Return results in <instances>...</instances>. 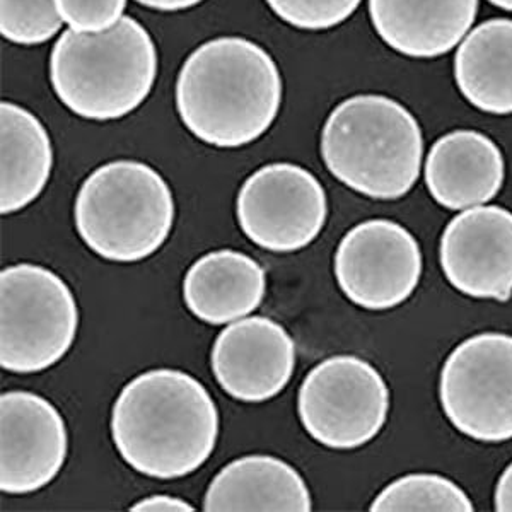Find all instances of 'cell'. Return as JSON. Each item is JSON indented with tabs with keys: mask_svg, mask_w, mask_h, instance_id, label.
Masks as SVG:
<instances>
[{
	"mask_svg": "<svg viewBox=\"0 0 512 512\" xmlns=\"http://www.w3.org/2000/svg\"><path fill=\"white\" fill-rule=\"evenodd\" d=\"M111 437L135 472L175 480L197 472L216 449L219 412L204 384L180 369H151L123 386Z\"/></svg>",
	"mask_w": 512,
	"mask_h": 512,
	"instance_id": "1",
	"label": "cell"
},
{
	"mask_svg": "<svg viewBox=\"0 0 512 512\" xmlns=\"http://www.w3.org/2000/svg\"><path fill=\"white\" fill-rule=\"evenodd\" d=\"M282 105V77L255 41L221 36L193 50L176 81V110L198 140L236 149L260 139Z\"/></svg>",
	"mask_w": 512,
	"mask_h": 512,
	"instance_id": "2",
	"label": "cell"
},
{
	"mask_svg": "<svg viewBox=\"0 0 512 512\" xmlns=\"http://www.w3.org/2000/svg\"><path fill=\"white\" fill-rule=\"evenodd\" d=\"M321 158L350 190L376 200H396L419 180L422 128L395 99L357 94L335 106L326 118Z\"/></svg>",
	"mask_w": 512,
	"mask_h": 512,
	"instance_id": "3",
	"label": "cell"
},
{
	"mask_svg": "<svg viewBox=\"0 0 512 512\" xmlns=\"http://www.w3.org/2000/svg\"><path fill=\"white\" fill-rule=\"evenodd\" d=\"M158 50L134 18L99 33L67 30L50 55V81L72 113L110 122L137 110L158 77Z\"/></svg>",
	"mask_w": 512,
	"mask_h": 512,
	"instance_id": "4",
	"label": "cell"
},
{
	"mask_svg": "<svg viewBox=\"0 0 512 512\" xmlns=\"http://www.w3.org/2000/svg\"><path fill=\"white\" fill-rule=\"evenodd\" d=\"M175 198L149 164L120 159L84 180L74 222L89 250L108 262L135 263L154 255L175 224Z\"/></svg>",
	"mask_w": 512,
	"mask_h": 512,
	"instance_id": "5",
	"label": "cell"
},
{
	"mask_svg": "<svg viewBox=\"0 0 512 512\" xmlns=\"http://www.w3.org/2000/svg\"><path fill=\"white\" fill-rule=\"evenodd\" d=\"M79 326L76 297L59 275L35 263L0 274V364L4 371H47L69 352Z\"/></svg>",
	"mask_w": 512,
	"mask_h": 512,
	"instance_id": "6",
	"label": "cell"
},
{
	"mask_svg": "<svg viewBox=\"0 0 512 512\" xmlns=\"http://www.w3.org/2000/svg\"><path fill=\"white\" fill-rule=\"evenodd\" d=\"M390 412V388L371 362L333 355L309 371L297 393L304 431L326 448L349 451L371 443Z\"/></svg>",
	"mask_w": 512,
	"mask_h": 512,
	"instance_id": "7",
	"label": "cell"
},
{
	"mask_svg": "<svg viewBox=\"0 0 512 512\" xmlns=\"http://www.w3.org/2000/svg\"><path fill=\"white\" fill-rule=\"evenodd\" d=\"M439 398L461 434L482 443L512 439V335L485 332L461 342L444 362Z\"/></svg>",
	"mask_w": 512,
	"mask_h": 512,
	"instance_id": "8",
	"label": "cell"
},
{
	"mask_svg": "<svg viewBox=\"0 0 512 512\" xmlns=\"http://www.w3.org/2000/svg\"><path fill=\"white\" fill-rule=\"evenodd\" d=\"M236 216L246 238L263 250L291 253L311 245L328 217L325 188L311 171L272 163L239 188Z\"/></svg>",
	"mask_w": 512,
	"mask_h": 512,
	"instance_id": "9",
	"label": "cell"
},
{
	"mask_svg": "<svg viewBox=\"0 0 512 512\" xmlns=\"http://www.w3.org/2000/svg\"><path fill=\"white\" fill-rule=\"evenodd\" d=\"M333 267L349 301L369 311H384L414 294L424 262L407 227L390 219H371L345 234Z\"/></svg>",
	"mask_w": 512,
	"mask_h": 512,
	"instance_id": "10",
	"label": "cell"
},
{
	"mask_svg": "<svg viewBox=\"0 0 512 512\" xmlns=\"http://www.w3.org/2000/svg\"><path fill=\"white\" fill-rule=\"evenodd\" d=\"M69 434L59 410L31 391L0 396V489L33 494L64 468Z\"/></svg>",
	"mask_w": 512,
	"mask_h": 512,
	"instance_id": "11",
	"label": "cell"
},
{
	"mask_svg": "<svg viewBox=\"0 0 512 512\" xmlns=\"http://www.w3.org/2000/svg\"><path fill=\"white\" fill-rule=\"evenodd\" d=\"M439 256L454 289L506 303L512 296V212L499 205L466 209L444 229Z\"/></svg>",
	"mask_w": 512,
	"mask_h": 512,
	"instance_id": "12",
	"label": "cell"
},
{
	"mask_svg": "<svg viewBox=\"0 0 512 512\" xmlns=\"http://www.w3.org/2000/svg\"><path fill=\"white\" fill-rule=\"evenodd\" d=\"M210 366L234 400L260 403L284 391L296 367V345L286 328L267 316H251L217 335Z\"/></svg>",
	"mask_w": 512,
	"mask_h": 512,
	"instance_id": "13",
	"label": "cell"
},
{
	"mask_svg": "<svg viewBox=\"0 0 512 512\" xmlns=\"http://www.w3.org/2000/svg\"><path fill=\"white\" fill-rule=\"evenodd\" d=\"M506 163L494 140L477 130H454L434 142L425 161V185L437 204L465 210L501 192Z\"/></svg>",
	"mask_w": 512,
	"mask_h": 512,
	"instance_id": "14",
	"label": "cell"
},
{
	"mask_svg": "<svg viewBox=\"0 0 512 512\" xmlns=\"http://www.w3.org/2000/svg\"><path fill=\"white\" fill-rule=\"evenodd\" d=\"M478 0H369L379 38L410 59H437L465 40Z\"/></svg>",
	"mask_w": 512,
	"mask_h": 512,
	"instance_id": "15",
	"label": "cell"
},
{
	"mask_svg": "<svg viewBox=\"0 0 512 512\" xmlns=\"http://www.w3.org/2000/svg\"><path fill=\"white\" fill-rule=\"evenodd\" d=\"M267 274L251 256L236 250L210 251L188 268L183 299L192 315L209 325L241 320L260 308Z\"/></svg>",
	"mask_w": 512,
	"mask_h": 512,
	"instance_id": "16",
	"label": "cell"
},
{
	"mask_svg": "<svg viewBox=\"0 0 512 512\" xmlns=\"http://www.w3.org/2000/svg\"><path fill=\"white\" fill-rule=\"evenodd\" d=\"M313 509L308 485L287 461L250 454L224 466L210 482L204 511H289Z\"/></svg>",
	"mask_w": 512,
	"mask_h": 512,
	"instance_id": "17",
	"label": "cell"
},
{
	"mask_svg": "<svg viewBox=\"0 0 512 512\" xmlns=\"http://www.w3.org/2000/svg\"><path fill=\"white\" fill-rule=\"evenodd\" d=\"M0 212L14 214L33 204L53 168L52 140L43 123L23 106L0 105Z\"/></svg>",
	"mask_w": 512,
	"mask_h": 512,
	"instance_id": "18",
	"label": "cell"
},
{
	"mask_svg": "<svg viewBox=\"0 0 512 512\" xmlns=\"http://www.w3.org/2000/svg\"><path fill=\"white\" fill-rule=\"evenodd\" d=\"M454 79L470 105L490 115H512V19H490L461 41Z\"/></svg>",
	"mask_w": 512,
	"mask_h": 512,
	"instance_id": "19",
	"label": "cell"
},
{
	"mask_svg": "<svg viewBox=\"0 0 512 512\" xmlns=\"http://www.w3.org/2000/svg\"><path fill=\"white\" fill-rule=\"evenodd\" d=\"M465 490L449 478L434 473H412L391 482L371 504V511L472 512Z\"/></svg>",
	"mask_w": 512,
	"mask_h": 512,
	"instance_id": "20",
	"label": "cell"
},
{
	"mask_svg": "<svg viewBox=\"0 0 512 512\" xmlns=\"http://www.w3.org/2000/svg\"><path fill=\"white\" fill-rule=\"evenodd\" d=\"M62 23L57 0H0V33L16 45L52 40Z\"/></svg>",
	"mask_w": 512,
	"mask_h": 512,
	"instance_id": "21",
	"label": "cell"
},
{
	"mask_svg": "<svg viewBox=\"0 0 512 512\" xmlns=\"http://www.w3.org/2000/svg\"><path fill=\"white\" fill-rule=\"evenodd\" d=\"M284 23L297 30H332L361 6L362 0H265Z\"/></svg>",
	"mask_w": 512,
	"mask_h": 512,
	"instance_id": "22",
	"label": "cell"
},
{
	"mask_svg": "<svg viewBox=\"0 0 512 512\" xmlns=\"http://www.w3.org/2000/svg\"><path fill=\"white\" fill-rule=\"evenodd\" d=\"M57 7L70 30L99 33L123 18L127 0H57Z\"/></svg>",
	"mask_w": 512,
	"mask_h": 512,
	"instance_id": "23",
	"label": "cell"
},
{
	"mask_svg": "<svg viewBox=\"0 0 512 512\" xmlns=\"http://www.w3.org/2000/svg\"><path fill=\"white\" fill-rule=\"evenodd\" d=\"M130 511L134 512H193L195 507L190 506L188 502L181 501L178 497L171 495H151L147 499L137 502L130 507Z\"/></svg>",
	"mask_w": 512,
	"mask_h": 512,
	"instance_id": "24",
	"label": "cell"
},
{
	"mask_svg": "<svg viewBox=\"0 0 512 512\" xmlns=\"http://www.w3.org/2000/svg\"><path fill=\"white\" fill-rule=\"evenodd\" d=\"M495 511L512 512V463L502 473L494 497Z\"/></svg>",
	"mask_w": 512,
	"mask_h": 512,
	"instance_id": "25",
	"label": "cell"
},
{
	"mask_svg": "<svg viewBox=\"0 0 512 512\" xmlns=\"http://www.w3.org/2000/svg\"><path fill=\"white\" fill-rule=\"evenodd\" d=\"M135 2H139L140 6L154 9V11L178 12L192 9V7L202 4L204 0H135Z\"/></svg>",
	"mask_w": 512,
	"mask_h": 512,
	"instance_id": "26",
	"label": "cell"
},
{
	"mask_svg": "<svg viewBox=\"0 0 512 512\" xmlns=\"http://www.w3.org/2000/svg\"><path fill=\"white\" fill-rule=\"evenodd\" d=\"M489 2L502 11L512 12V0H489Z\"/></svg>",
	"mask_w": 512,
	"mask_h": 512,
	"instance_id": "27",
	"label": "cell"
}]
</instances>
